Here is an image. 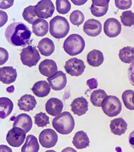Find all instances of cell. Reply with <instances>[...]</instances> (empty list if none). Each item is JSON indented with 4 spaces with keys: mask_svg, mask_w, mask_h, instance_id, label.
<instances>
[{
    "mask_svg": "<svg viewBox=\"0 0 134 152\" xmlns=\"http://www.w3.org/2000/svg\"><path fill=\"white\" fill-rule=\"evenodd\" d=\"M127 128H128V124L126 121L122 118L113 119V121H111V124H110L111 132L116 136H121L125 134Z\"/></svg>",
    "mask_w": 134,
    "mask_h": 152,
    "instance_id": "obj_21",
    "label": "cell"
},
{
    "mask_svg": "<svg viewBox=\"0 0 134 152\" xmlns=\"http://www.w3.org/2000/svg\"><path fill=\"white\" fill-rule=\"evenodd\" d=\"M56 10L60 14L66 15L71 10V3L68 0H56Z\"/></svg>",
    "mask_w": 134,
    "mask_h": 152,
    "instance_id": "obj_34",
    "label": "cell"
},
{
    "mask_svg": "<svg viewBox=\"0 0 134 152\" xmlns=\"http://www.w3.org/2000/svg\"><path fill=\"white\" fill-rule=\"evenodd\" d=\"M104 30L109 37H116L121 32V25L116 19L109 18L104 22Z\"/></svg>",
    "mask_w": 134,
    "mask_h": 152,
    "instance_id": "obj_11",
    "label": "cell"
},
{
    "mask_svg": "<svg viewBox=\"0 0 134 152\" xmlns=\"http://www.w3.org/2000/svg\"><path fill=\"white\" fill-rule=\"evenodd\" d=\"M39 150V145L37 137L33 135L27 136L26 142L22 148V152H38Z\"/></svg>",
    "mask_w": 134,
    "mask_h": 152,
    "instance_id": "obj_28",
    "label": "cell"
},
{
    "mask_svg": "<svg viewBox=\"0 0 134 152\" xmlns=\"http://www.w3.org/2000/svg\"><path fill=\"white\" fill-rule=\"evenodd\" d=\"M104 57L103 53L98 50L89 52L87 55V63L92 67H99L104 63Z\"/></svg>",
    "mask_w": 134,
    "mask_h": 152,
    "instance_id": "obj_25",
    "label": "cell"
},
{
    "mask_svg": "<svg viewBox=\"0 0 134 152\" xmlns=\"http://www.w3.org/2000/svg\"><path fill=\"white\" fill-rule=\"evenodd\" d=\"M133 105H134V93H133Z\"/></svg>",
    "mask_w": 134,
    "mask_h": 152,
    "instance_id": "obj_46",
    "label": "cell"
},
{
    "mask_svg": "<svg viewBox=\"0 0 134 152\" xmlns=\"http://www.w3.org/2000/svg\"><path fill=\"white\" fill-rule=\"evenodd\" d=\"M22 16L24 20L30 24H34L36 21L39 20V17L37 16V12H36L35 6H32V5L27 7L24 10Z\"/></svg>",
    "mask_w": 134,
    "mask_h": 152,
    "instance_id": "obj_31",
    "label": "cell"
},
{
    "mask_svg": "<svg viewBox=\"0 0 134 152\" xmlns=\"http://www.w3.org/2000/svg\"><path fill=\"white\" fill-rule=\"evenodd\" d=\"M34 122L38 127H45L49 124V118L46 113L40 112L34 116Z\"/></svg>",
    "mask_w": 134,
    "mask_h": 152,
    "instance_id": "obj_36",
    "label": "cell"
},
{
    "mask_svg": "<svg viewBox=\"0 0 134 152\" xmlns=\"http://www.w3.org/2000/svg\"><path fill=\"white\" fill-rule=\"evenodd\" d=\"M37 101L34 96L32 95L26 94L22 96L18 101V106L19 109L24 111H30L32 110L37 106Z\"/></svg>",
    "mask_w": 134,
    "mask_h": 152,
    "instance_id": "obj_20",
    "label": "cell"
},
{
    "mask_svg": "<svg viewBox=\"0 0 134 152\" xmlns=\"http://www.w3.org/2000/svg\"><path fill=\"white\" fill-rule=\"evenodd\" d=\"M120 60L124 63H130L134 61V48L133 47H125L120 50L119 54Z\"/></svg>",
    "mask_w": 134,
    "mask_h": 152,
    "instance_id": "obj_30",
    "label": "cell"
},
{
    "mask_svg": "<svg viewBox=\"0 0 134 152\" xmlns=\"http://www.w3.org/2000/svg\"><path fill=\"white\" fill-rule=\"evenodd\" d=\"M39 140L43 147L51 148L54 147L57 143L58 135L53 129H46L40 133Z\"/></svg>",
    "mask_w": 134,
    "mask_h": 152,
    "instance_id": "obj_10",
    "label": "cell"
},
{
    "mask_svg": "<svg viewBox=\"0 0 134 152\" xmlns=\"http://www.w3.org/2000/svg\"><path fill=\"white\" fill-rule=\"evenodd\" d=\"M121 22L126 27H131L134 25V13L132 11H125L120 17Z\"/></svg>",
    "mask_w": 134,
    "mask_h": 152,
    "instance_id": "obj_33",
    "label": "cell"
},
{
    "mask_svg": "<svg viewBox=\"0 0 134 152\" xmlns=\"http://www.w3.org/2000/svg\"><path fill=\"white\" fill-rule=\"evenodd\" d=\"M109 0H92L90 10L94 16L100 17L107 13L109 10Z\"/></svg>",
    "mask_w": 134,
    "mask_h": 152,
    "instance_id": "obj_14",
    "label": "cell"
},
{
    "mask_svg": "<svg viewBox=\"0 0 134 152\" xmlns=\"http://www.w3.org/2000/svg\"><path fill=\"white\" fill-rule=\"evenodd\" d=\"M52 125L59 134L67 135L74 129L75 121L69 112L65 111L53 119Z\"/></svg>",
    "mask_w": 134,
    "mask_h": 152,
    "instance_id": "obj_2",
    "label": "cell"
},
{
    "mask_svg": "<svg viewBox=\"0 0 134 152\" xmlns=\"http://www.w3.org/2000/svg\"><path fill=\"white\" fill-rule=\"evenodd\" d=\"M49 26V32L51 35L56 39L65 37L69 32V24L65 17L56 16L51 19Z\"/></svg>",
    "mask_w": 134,
    "mask_h": 152,
    "instance_id": "obj_4",
    "label": "cell"
},
{
    "mask_svg": "<svg viewBox=\"0 0 134 152\" xmlns=\"http://www.w3.org/2000/svg\"><path fill=\"white\" fill-rule=\"evenodd\" d=\"M20 58L23 65L32 68L37 65L41 57L37 48L30 45L22 49Z\"/></svg>",
    "mask_w": 134,
    "mask_h": 152,
    "instance_id": "obj_6",
    "label": "cell"
},
{
    "mask_svg": "<svg viewBox=\"0 0 134 152\" xmlns=\"http://www.w3.org/2000/svg\"><path fill=\"white\" fill-rule=\"evenodd\" d=\"M107 96V93L104 90H95L94 91H93L91 95V102L94 106L102 107L103 103Z\"/></svg>",
    "mask_w": 134,
    "mask_h": 152,
    "instance_id": "obj_29",
    "label": "cell"
},
{
    "mask_svg": "<svg viewBox=\"0 0 134 152\" xmlns=\"http://www.w3.org/2000/svg\"><path fill=\"white\" fill-rule=\"evenodd\" d=\"M133 93L134 91L132 90H126L122 94V99H123L125 107L131 110H134V105L133 103Z\"/></svg>",
    "mask_w": 134,
    "mask_h": 152,
    "instance_id": "obj_32",
    "label": "cell"
},
{
    "mask_svg": "<svg viewBox=\"0 0 134 152\" xmlns=\"http://www.w3.org/2000/svg\"><path fill=\"white\" fill-rule=\"evenodd\" d=\"M32 126L33 123L32 118L25 113H21L17 115L13 124V127L21 128L26 133H28L32 129Z\"/></svg>",
    "mask_w": 134,
    "mask_h": 152,
    "instance_id": "obj_17",
    "label": "cell"
},
{
    "mask_svg": "<svg viewBox=\"0 0 134 152\" xmlns=\"http://www.w3.org/2000/svg\"><path fill=\"white\" fill-rule=\"evenodd\" d=\"M87 86H89L90 89H95L98 87V81L97 79L96 78H91L89 80H87L86 82Z\"/></svg>",
    "mask_w": 134,
    "mask_h": 152,
    "instance_id": "obj_40",
    "label": "cell"
},
{
    "mask_svg": "<svg viewBox=\"0 0 134 152\" xmlns=\"http://www.w3.org/2000/svg\"><path fill=\"white\" fill-rule=\"evenodd\" d=\"M102 110L107 116L114 117L121 113L122 104L116 96H108L103 103Z\"/></svg>",
    "mask_w": 134,
    "mask_h": 152,
    "instance_id": "obj_5",
    "label": "cell"
},
{
    "mask_svg": "<svg viewBox=\"0 0 134 152\" xmlns=\"http://www.w3.org/2000/svg\"><path fill=\"white\" fill-rule=\"evenodd\" d=\"M6 139L10 146L19 147L26 139V132L21 128L13 127V129L9 131Z\"/></svg>",
    "mask_w": 134,
    "mask_h": 152,
    "instance_id": "obj_8",
    "label": "cell"
},
{
    "mask_svg": "<svg viewBox=\"0 0 134 152\" xmlns=\"http://www.w3.org/2000/svg\"><path fill=\"white\" fill-rule=\"evenodd\" d=\"M0 50H1V63H0V65H3L7 61L9 58V54L8 52L6 50L4 49V48H0Z\"/></svg>",
    "mask_w": 134,
    "mask_h": 152,
    "instance_id": "obj_39",
    "label": "cell"
},
{
    "mask_svg": "<svg viewBox=\"0 0 134 152\" xmlns=\"http://www.w3.org/2000/svg\"><path fill=\"white\" fill-rule=\"evenodd\" d=\"M115 4L119 10H128L132 5L131 0L122 1V0H115Z\"/></svg>",
    "mask_w": 134,
    "mask_h": 152,
    "instance_id": "obj_37",
    "label": "cell"
},
{
    "mask_svg": "<svg viewBox=\"0 0 134 152\" xmlns=\"http://www.w3.org/2000/svg\"><path fill=\"white\" fill-rule=\"evenodd\" d=\"M128 141H129L130 146L134 149V130L130 134L129 137H128Z\"/></svg>",
    "mask_w": 134,
    "mask_h": 152,
    "instance_id": "obj_43",
    "label": "cell"
},
{
    "mask_svg": "<svg viewBox=\"0 0 134 152\" xmlns=\"http://www.w3.org/2000/svg\"><path fill=\"white\" fill-rule=\"evenodd\" d=\"M35 7L37 16L39 17V18L43 19V20L51 17L55 10L54 5L50 0L39 1Z\"/></svg>",
    "mask_w": 134,
    "mask_h": 152,
    "instance_id": "obj_9",
    "label": "cell"
},
{
    "mask_svg": "<svg viewBox=\"0 0 134 152\" xmlns=\"http://www.w3.org/2000/svg\"><path fill=\"white\" fill-rule=\"evenodd\" d=\"M6 91L9 93H13L14 91V86H10V87L7 88H6Z\"/></svg>",
    "mask_w": 134,
    "mask_h": 152,
    "instance_id": "obj_45",
    "label": "cell"
},
{
    "mask_svg": "<svg viewBox=\"0 0 134 152\" xmlns=\"http://www.w3.org/2000/svg\"><path fill=\"white\" fill-rule=\"evenodd\" d=\"M32 31L38 37H43L49 31V23L45 20L40 19L32 24Z\"/></svg>",
    "mask_w": 134,
    "mask_h": 152,
    "instance_id": "obj_27",
    "label": "cell"
},
{
    "mask_svg": "<svg viewBox=\"0 0 134 152\" xmlns=\"http://www.w3.org/2000/svg\"><path fill=\"white\" fill-rule=\"evenodd\" d=\"M13 102L9 98L1 97L0 98V117L4 119L10 115L13 110Z\"/></svg>",
    "mask_w": 134,
    "mask_h": 152,
    "instance_id": "obj_26",
    "label": "cell"
},
{
    "mask_svg": "<svg viewBox=\"0 0 134 152\" xmlns=\"http://www.w3.org/2000/svg\"><path fill=\"white\" fill-rule=\"evenodd\" d=\"M17 77V70L13 67H4L0 68V80L4 84H10L15 82Z\"/></svg>",
    "mask_w": 134,
    "mask_h": 152,
    "instance_id": "obj_19",
    "label": "cell"
},
{
    "mask_svg": "<svg viewBox=\"0 0 134 152\" xmlns=\"http://www.w3.org/2000/svg\"><path fill=\"white\" fill-rule=\"evenodd\" d=\"M83 30L87 35L90 37H97L101 34L102 25L99 20L89 19L84 23Z\"/></svg>",
    "mask_w": 134,
    "mask_h": 152,
    "instance_id": "obj_13",
    "label": "cell"
},
{
    "mask_svg": "<svg viewBox=\"0 0 134 152\" xmlns=\"http://www.w3.org/2000/svg\"><path fill=\"white\" fill-rule=\"evenodd\" d=\"M39 70L42 75L49 77L58 72V67L56 62L53 60L46 59L39 64Z\"/></svg>",
    "mask_w": 134,
    "mask_h": 152,
    "instance_id": "obj_15",
    "label": "cell"
},
{
    "mask_svg": "<svg viewBox=\"0 0 134 152\" xmlns=\"http://www.w3.org/2000/svg\"><path fill=\"white\" fill-rule=\"evenodd\" d=\"M72 143L74 145L75 147L78 149H83L89 146L90 140H89L86 133L83 131H80L75 134Z\"/></svg>",
    "mask_w": 134,
    "mask_h": 152,
    "instance_id": "obj_23",
    "label": "cell"
},
{
    "mask_svg": "<svg viewBox=\"0 0 134 152\" xmlns=\"http://www.w3.org/2000/svg\"><path fill=\"white\" fill-rule=\"evenodd\" d=\"M32 32L25 24L14 22L6 27L5 37L9 44L14 46H24L30 42Z\"/></svg>",
    "mask_w": 134,
    "mask_h": 152,
    "instance_id": "obj_1",
    "label": "cell"
},
{
    "mask_svg": "<svg viewBox=\"0 0 134 152\" xmlns=\"http://www.w3.org/2000/svg\"><path fill=\"white\" fill-rule=\"evenodd\" d=\"M38 49L40 53L44 56H50L54 53L55 45L54 42L49 38H44L39 41L38 44Z\"/></svg>",
    "mask_w": 134,
    "mask_h": 152,
    "instance_id": "obj_24",
    "label": "cell"
},
{
    "mask_svg": "<svg viewBox=\"0 0 134 152\" xmlns=\"http://www.w3.org/2000/svg\"><path fill=\"white\" fill-rule=\"evenodd\" d=\"M32 92L37 97H46L49 94L51 91V86L49 83L45 80L38 81L32 87Z\"/></svg>",
    "mask_w": 134,
    "mask_h": 152,
    "instance_id": "obj_22",
    "label": "cell"
},
{
    "mask_svg": "<svg viewBox=\"0 0 134 152\" xmlns=\"http://www.w3.org/2000/svg\"><path fill=\"white\" fill-rule=\"evenodd\" d=\"M128 76L130 83L134 86V61L132 62L129 68L128 69Z\"/></svg>",
    "mask_w": 134,
    "mask_h": 152,
    "instance_id": "obj_38",
    "label": "cell"
},
{
    "mask_svg": "<svg viewBox=\"0 0 134 152\" xmlns=\"http://www.w3.org/2000/svg\"><path fill=\"white\" fill-rule=\"evenodd\" d=\"M0 13H1V25L0 26H1V27H2V26L4 25L6 22H7L8 17H7V15H6V12H3L2 10H1Z\"/></svg>",
    "mask_w": 134,
    "mask_h": 152,
    "instance_id": "obj_42",
    "label": "cell"
},
{
    "mask_svg": "<svg viewBox=\"0 0 134 152\" xmlns=\"http://www.w3.org/2000/svg\"><path fill=\"white\" fill-rule=\"evenodd\" d=\"M63 108V102L56 98H51L48 100L45 106L46 113L52 116H57L61 114Z\"/></svg>",
    "mask_w": 134,
    "mask_h": 152,
    "instance_id": "obj_16",
    "label": "cell"
},
{
    "mask_svg": "<svg viewBox=\"0 0 134 152\" xmlns=\"http://www.w3.org/2000/svg\"><path fill=\"white\" fill-rule=\"evenodd\" d=\"M85 68L86 65L83 60L76 58L67 60L64 66V69L67 73L74 77L81 75L84 73Z\"/></svg>",
    "mask_w": 134,
    "mask_h": 152,
    "instance_id": "obj_7",
    "label": "cell"
},
{
    "mask_svg": "<svg viewBox=\"0 0 134 152\" xmlns=\"http://www.w3.org/2000/svg\"><path fill=\"white\" fill-rule=\"evenodd\" d=\"M14 4L13 0H11V1H1V3H0V8L2 10H6V9H8L11 7Z\"/></svg>",
    "mask_w": 134,
    "mask_h": 152,
    "instance_id": "obj_41",
    "label": "cell"
},
{
    "mask_svg": "<svg viewBox=\"0 0 134 152\" xmlns=\"http://www.w3.org/2000/svg\"><path fill=\"white\" fill-rule=\"evenodd\" d=\"M70 21L72 25L79 26L84 21V13L80 10H75L70 15Z\"/></svg>",
    "mask_w": 134,
    "mask_h": 152,
    "instance_id": "obj_35",
    "label": "cell"
},
{
    "mask_svg": "<svg viewBox=\"0 0 134 152\" xmlns=\"http://www.w3.org/2000/svg\"><path fill=\"white\" fill-rule=\"evenodd\" d=\"M47 81L54 91H61L66 86V75L62 71H58L55 75L48 77Z\"/></svg>",
    "mask_w": 134,
    "mask_h": 152,
    "instance_id": "obj_12",
    "label": "cell"
},
{
    "mask_svg": "<svg viewBox=\"0 0 134 152\" xmlns=\"http://www.w3.org/2000/svg\"><path fill=\"white\" fill-rule=\"evenodd\" d=\"M72 2H73V4H74L76 5H82V4H84L86 2V0H84V1H76V0H72Z\"/></svg>",
    "mask_w": 134,
    "mask_h": 152,
    "instance_id": "obj_44",
    "label": "cell"
},
{
    "mask_svg": "<svg viewBox=\"0 0 134 152\" xmlns=\"http://www.w3.org/2000/svg\"><path fill=\"white\" fill-rule=\"evenodd\" d=\"M89 103L85 98H77L72 101L71 104V110L75 115L81 116L87 112L89 109Z\"/></svg>",
    "mask_w": 134,
    "mask_h": 152,
    "instance_id": "obj_18",
    "label": "cell"
},
{
    "mask_svg": "<svg viewBox=\"0 0 134 152\" xmlns=\"http://www.w3.org/2000/svg\"><path fill=\"white\" fill-rule=\"evenodd\" d=\"M63 50L68 55L75 56L81 54L85 48V41L78 34H72L65 39L63 45Z\"/></svg>",
    "mask_w": 134,
    "mask_h": 152,
    "instance_id": "obj_3",
    "label": "cell"
}]
</instances>
